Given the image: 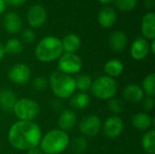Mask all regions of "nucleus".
<instances>
[{"mask_svg":"<svg viewBox=\"0 0 155 154\" xmlns=\"http://www.w3.org/2000/svg\"><path fill=\"white\" fill-rule=\"evenodd\" d=\"M103 130L108 138L115 139L119 137L124 131V122L117 115L110 116L104 122Z\"/></svg>","mask_w":155,"mask_h":154,"instance_id":"obj_11","label":"nucleus"},{"mask_svg":"<svg viewBox=\"0 0 155 154\" xmlns=\"http://www.w3.org/2000/svg\"><path fill=\"white\" fill-rule=\"evenodd\" d=\"M102 128V122L100 118L94 114H88L84 116L80 123V132L87 137H94L97 135Z\"/></svg>","mask_w":155,"mask_h":154,"instance_id":"obj_8","label":"nucleus"},{"mask_svg":"<svg viewBox=\"0 0 155 154\" xmlns=\"http://www.w3.org/2000/svg\"><path fill=\"white\" fill-rule=\"evenodd\" d=\"M149 52H150V44L143 37L136 38L133 42L130 49L131 56L136 61L143 60L148 55Z\"/></svg>","mask_w":155,"mask_h":154,"instance_id":"obj_12","label":"nucleus"},{"mask_svg":"<svg viewBox=\"0 0 155 154\" xmlns=\"http://www.w3.org/2000/svg\"><path fill=\"white\" fill-rule=\"evenodd\" d=\"M26 0H6V4L12 5V6H20L23 4H25Z\"/></svg>","mask_w":155,"mask_h":154,"instance_id":"obj_34","label":"nucleus"},{"mask_svg":"<svg viewBox=\"0 0 155 154\" xmlns=\"http://www.w3.org/2000/svg\"><path fill=\"white\" fill-rule=\"evenodd\" d=\"M143 107L146 111H152L154 107V100L153 99V97H147L146 99H144L143 102Z\"/></svg>","mask_w":155,"mask_h":154,"instance_id":"obj_33","label":"nucleus"},{"mask_svg":"<svg viewBox=\"0 0 155 154\" xmlns=\"http://www.w3.org/2000/svg\"><path fill=\"white\" fill-rule=\"evenodd\" d=\"M21 37H22V40L25 43L30 44V43H33L35 41V34L31 29H25L22 32V34H21Z\"/></svg>","mask_w":155,"mask_h":154,"instance_id":"obj_32","label":"nucleus"},{"mask_svg":"<svg viewBox=\"0 0 155 154\" xmlns=\"http://www.w3.org/2000/svg\"><path fill=\"white\" fill-rule=\"evenodd\" d=\"M6 1L5 0H0V15H2L5 9H6Z\"/></svg>","mask_w":155,"mask_h":154,"instance_id":"obj_35","label":"nucleus"},{"mask_svg":"<svg viewBox=\"0 0 155 154\" xmlns=\"http://www.w3.org/2000/svg\"><path fill=\"white\" fill-rule=\"evenodd\" d=\"M97 19L101 26L104 28H110L116 21V13L112 7L105 6L100 10Z\"/></svg>","mask_w":155,"mask_h":154,"instance_id":"obj_16","label":"nucleus"},{"mask_svg":"<svg viewBox=\"0 0 155 154\" xmlns=\"http://www.w3.org/2000/svg\"><path fill=\"white\" fill-rule=\"evenodd\" d=\"M76 124V114L72 110H64L58 118V126L64 132L71 131Z\"/></svg>","mask_w":155,"mask_h":154,"instance_id":"obj_15","label":"nucleus"},{"mask_svg":"<svg viewBox=\"0 0 155 154\" xmlns=\"http://www.w3.org/2000/svg\"><path fill=\"white\" fill-rule=\"evenodd\" d=\"M5 53L10 54H19L24 48L23 43L21 40L17 38H11L7 40L5 44L4 45Z\"/></svg>","mask_w":155,"mask_h":154,"instance_id":"obj_25","label":"nucleus"},{"mask_svg":"<svg viewBox=\"0 0 155 154\" xmlns=\"http://www.w3.org/2000/svg\"><path fill=\"white\" fill-rule=\"evenodd\" d=\"M46 17L47 15H46L45 8L38 4L30 6L26 14L27 22L29 25L34 28H38L43 26L46 22Z\"/></svg>","mask_w":155,"mask_h":154,"instance_id":"obj_10","label":"nucleus"},{"mask_svg":"<svg viewBox=\"0 0 155 154\" xmlns=\"http://www.w3.org/2000/svg\"><path fill=\"white\" fill-rule=\"evenodd\" d=\"M74 82H75L76 89H78L82 93H84V92L88 91L91 88L92 84H93L91 76L88 75V74H79L74 79Z\"/></svg>","mask_w":155,"mask_h":154,"instance_id":"obj_26","label":"nucleus"},{"mask_svg":"<svg viewBox=\"0 0 155 154\" xmlns=\"http://www.w3.org/2000/svg\"><path fill=\"white\" fill-rule=\"evenodd\" d=\"M93 94L101 100H110L114 97L117 92L115 80L107 75L100 76L94 80L91 86Z\"/></svg>","mask_w":155,"mask_h":154,"instance_id":"obj_5","label":"nucleus"},{"mask_svg":"<svg viewBox=\"0 0 155 154\" xmlns=\"http://www.w3.org/2000/svg\"><path fill=\"white\" fill-rule=\"evenodd\" d=\"M142 34L147 40H154L155 38V14L148 12L142 19Z\"/></svg>","mask_w":155,"mask_h":154,"instance_id":"obj_14","label":"nucleus"},{"mask_svg":"<svg viewBox=\"0 0 155 154\" xmlns=\"http://www.w3.org/2000/svg\"><path fill=\"white\" fill-rule=\"evenodd\" d=\"M49 84L54 94L60 99L71 97L76 89L74 78L59 71L52 73L50 75Z\"/></svg>","mask_w":155,"mask_h":154,"instance_id":"obj_4","label":"nucleus"},{"mask_svg":"<svg viewBox=\"0 0 155 154\" xmlns=\"http://www.w3.org/2000/svg\"><path fill=\"white\" fill-rule=\"evenodd\" d=\"M153 4H154L153 0H146V2H145V5L147 7H152Z\"/></svg>","mask_w":155,"mask_h":154,"instance_id":"obj_39","label":"nucleus"},{"mask_svg":"<svg viewBox=\"0 0 155 154\" xmlns=\"http://www.w3.org/2000/svg\"><path fill=\"white\" fill-rule=\"evenodd\" d=\"M108 108L114 113H121L124 108V103L122 102V100L113 97L108 102Z\"/></svg>","mask_w":155,"mask_h":154,"instance_id":"obj_30","label":"nucleus"},{"mask_svg":"<svg viewBox=\"0 0 155 154\" xmlns=\"http://www.w3.org/2000/svg\"><path fill=\"white\" fill-rule=\"evenodd\" d=\"M70 103L73 108L76 110H82L86 108L90 103V97L86 93H77L71 96Z\"/></svg>","mask_w":155,"mask_h":154,"instance_id":"obj_23","label":"nucleus"},{"mask_svg":"<svg viewBox=\"0 0 155 154\" xmlns=\"http://www.w3.org/2000/svg\"><path fill=\"white\" fill-rule=\"evenodd\" d=\"M150 51L152 52L153 54H155V40H152V43L150 44Z\"/></svg>","mask_w":155,"mask_h":154,"instance_id":"obj_38","label":"nucleus"},{"mask_svg":"<svg viewBox=\"0 0 155 154\" xmlns=\"http://www.w3.org/2000/svg\"><path fill=\"white\" fill-rule=\"evenodd\" d=\"M63 46V52L64 53H75L81 45V39L75 34H67L61 41Z\"/></svg>","mask_w":155,"mask_h":154,"instance_id":"obj_20","label":"nucleus"},{"mask_svg":"<svg viewBox=\"0 0 155 154\" xmlns=\"http://www.w3.org/2000/svg\"><path fill=\"white\" fill-rule=\"evenodd\" d=\"M82 66V59L75 53H64L58 59V71L68 75L79 73Z\"/></svg>","mask_w":155,"mask_h":154,"instance_id":"obj_7","label":"nucleus"},{"mask_svg":"<svg viewBox=\"0 0 155 154\" xmlns=\"http://www.w3.org/2000/svg\"><path fill=\"white\" fill-rule=\"evenodd\" d=\"M21 17L15 12H8L5 15L3 19V25L5 29L10 34H16L22 28Z\"/></svg>","mask_w":155,"mask_h":154,"instance_id":"obj_13","label":"nucleus"},{"mask_svg":"<svg viewBox=\"0 0 155 154\" xmlns=\"http://www.w3.org/2000/svg\"><path fill=\"white\" fill-rule=\"evenodd\" d=\"M17 101L15 93L8 89L0 91V108L5 111L13 110L15 102Z\"/></svg>","mask_w":155,"mask_h":154,"instance_id":"obj_21","label":"nucleus"},{"mask_svg":"<svg viewBox=\"0 0 155 154\" xmlns=\"http://www.w3.org/2000/svg\"><path fill=\"white\" fill-rule=\"evenodd\" d=\"M69 142V136L65 132L54 129L41 138L40 150L44 154H59L65 151Z\"/></svg>","mask_w":155,"mask_h":154,"instance_id":"obj_3","label":"nucleus"},{"mask_svg":"<svg viewBox=\"0 0 155 154\" xmlns=\"http://www.w3.org/2000/svg\"><path fill=\"white\" fill-rule=\"evenodd\" d=\"M100 3H102V4H104V5H107V4H110V3H112L114 0H98Z\"/></svg>","mask_w":155,"mask_h":154,"instance_id":"obj_40","label":"nucleus"},{"mask_svg":"<svg viewBox=\"0 0 155 154\" xmlns=\"http://www.w3.org/2000/svg\"><path fill=\"white\" fill-rule=\"evenodd\" d=\"M143 151L148 154L155 153V131L153 129L146 132L142 139Z\"/></svg>","mask_w":155,"mask_h":154,"instance_id":"obj_24","label":"nucleus"},{"mask_svg":"<svg viewBox=\"0 0 155 154\" xmlns=\"http://www.w3.org/2000/svg\"><path fill=\"white\" fill-rule=\"evenodd\" d=\"M27 154H44V152L41 150L37 149V148H34V149L29 150L27 152Z\"/></svg>","mask_w":155,"mask_h":154,"instance_id":"obj_36","label":"nucleus"},{"mask_svg":"<svg viewBox=\"0 0 155 154\" xmlns=\"http://www.w3.org/2000/svg\"><path fill=\"white\" fill-rule=\"evenodd\" d=\"M40 127L33 121H17L9 129L8 141L19 151H29L36 148L41 141Z\"/></svg>","mask_w":155,"mask_h":154,"instance_id":"obj_1","label":"nucleus"},{"mask_svg":"<svg viewBox=\"0 0 155 154\" xmlns=\"http://www.w3.org/2000/svg\"><path fill=\"white\" fill-rule=\"evenodd\" d=\"M109 44L112 50L115 53H121L127 45V36L123 31H114L110 35Z\"/></svg>","mask_w":155,"mask_h":154,"instance_id":"obj_18","label":"nucleus"},{"mask_svg":"<svg viewBox=\"0 0 155 154\" xmlns=\"http://www.w3.org/2000/svg\"><path fill=\"white\" fill-rule=\"evenodd\" d=\"M35 54L36 59L42 63H50L59 59L63 54L61 40L53 35L42 38L36 44Z\"/></svg>","mask_w":155,"mask_h":154,"instance_id":"obj_2","label":"nucleus"},{"mask_svg":"<svg viewBox=\"0 0 155 154\" xmlns=\"http://www.w3.org/2000/svg\"><path fill=\"white\" fill-rule=\"evenodd\" d=\"M9 80L15 84H25L31 78V70L25 64H15L8 71Z\"/></svg>","mask_w":155,"mask_h":154,"instance_id":"obj_9","label":"nucleus"},{"mask_svg":"<svg viewBox=\"0 0 155 154\" xmlns=\"http://www.w3.org/2000/svg\"><path fill=\"white\" fill-rule=\"evenodd\" d=\"M5 54V48H4V45L2 44H0V61L3 59L4 55Z\"/></svg>","mask_w":155,"mask_h":154,"instance_id":"obj_37","label":"nucleus"},{"mask_svg":"<svg viewBox=\"0 0 155 154\" xmlns=\"http://www.w3.org/2000/svg\"><path fill=\"white\" fill-rule=\"evenodd\" d=\"M47 85H48V82L43 76H38V77L35 78L34 81H33V86L37 91L45 90L47 87Z\"/></svg>","mask_w":155,"mask_h":154,"instance_id":"obj_31","label":"nucleus"},{"mask_svg":"<svg viewBox=\"0 0 155 154\" xmlns=\"http://www.w3.org/2000/svg\"><path fill=\"white\" fill-rule=\"evenodd\" d=\"M144 93L137 84H129L124 90V99L131 103H138L143 99Z\"/></svg>","mask_w":155,"mask_h":154,"instance_id":"obj_19","label":"nucleus"},{"mask_svg":"<svg viewBox=\"0 0 155 154\" xmlns=\"http://www.w3.org/2000/svg\"><path fill=\"white\" fill-rule=\"evenodd\" d=\"M104 72L109 77H117L124 72V64L120 60L111 59L104 65Z\"/></svg>","mask_w":155,"mask_h":154,"instance_id":"obj_22","label":"nucleus"},{"mask_svg":"<svg viewBox=\"0 0 155 154\" xmlns=\"http://www.w3.org/2000/svg\"><path fill=\"white\" fill-rule=\"evenodd\" d=\"M137 2L138 0H114L116 7L124 12H129L135 8Z\"/></svg>","mask_w":155,"mask_h":154,"instance_id":"obj_28","label":"nucleus"},{"mask_svg":"<svg viewBox=\"0 0 155 154\" xmlns=\"http://www.w3.org/2000/svg\"><path fill=\"white\" fill-rule=\"evenodd\" d=\"M86 147H87V142H86V140L84 137H77V138H75L73 141L72 145H71L72 151L74 153L77 154L82 153L83 152H84Z\"/></svg>","mask_w":155,"mask_h":154,"instance_id":"obj_29","label":"nucleus"},{"mask_svg":"<svg viewBox=\"0 0 155 154\" xmlns=\"http://www.w3.org/2000/svg\"><path fill=\"white\" fill-rule=\"evenodd\" d=\"M132 123L139 131H147L154 125V119L145 113H138L133 116Z\"/></svg>","mask_w":155,"mask_h":154,"instance_id":"obj_17","label":"nucleus"},{"mask_svg":"<svg viewBox=\"0 0 155 154\" xmlns=\"http://www.w3.org/2000/svg\"><path fill=\"white\" fill-rule=\"evenodd\" d=\"M19 121H33L40 113L39 104L29 98H21L17 100L12 110Z\"/></svg>","mask_w":155,"mask_h":154,"instance_id":"obj_6","label":"nucleus"},{"mask_svg":"<svg viewBox=\"0 0 155 154\" xmlns=\"http://www.w3.org/2000/svg\"><path fill=\"white\" fill-rule=\"evenodd\" d=\"M143 91L149 97L155 95V74L153 73L148 74L143 82Z\"/></svg>","mask_w":155,"mask_h":154,"instance_id":"obj_27","label":"nucleus"}]
</instances>
